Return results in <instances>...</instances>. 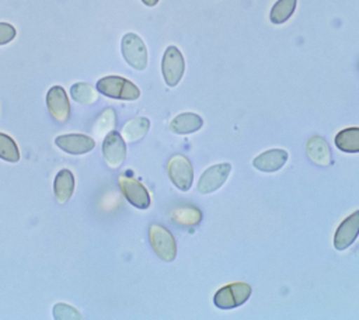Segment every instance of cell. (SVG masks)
I'll use <instances>...</instances> for the list:
<instances>
[{
	"mask_svg": "<svg viewBox=\"0 0 359 320\" xmlns=\"http://www.w3.org/2000/svg\"><path fill=\"white\" fill-rule=\"evenodd\" d=\"M171 182L181 191H188L194 181V168L184 154H174L167 164Z\"/></svg>",
	"mask_w": 359,
	"mask_h": 320,
	"instance_id": "6",
	"label": "cell"
},
{
	"mask_svg": "<svg viewBox=\"0 0 359 320\" xmlns=\"http://www.w3.org/2000/svg\"><path fill=\"white\" fill-rule=\"evenodd\" d=\"M55 145L63 152H66L67 154H73V156L88 153L95 147L94 139L83 133H67V135L56 136Z\"/></svg>",
	"mask_w": 359,
	"mask_h": 320,
	"instance_id": "11",
	"label": "cell"
},
{
	"mask_svg": "<svg viewBox=\"0 0 359 320\" xmlns=\"http://www.w3.org/2000/svg\"><path fill=\"white\" fill-rule=\"evenodd\" d=\"M115 124H116L115 111H114L112 108H107V109L100 115V118L97 119L95 126H94V131H95V133H98V135L105 133V132H111V131H114Z\"/></svg>",
	"mask_w": 359,
	"mask_h": 320,
	"instance_id": "23",
	"label": "cell"
},
{
	"mask_svg": "<svg viewBox=\"0 0 359 320\" xmlns=\"http://www.w3.org/2000/svg\"><path fill=\"white\" fill-rule=\"evenodd\" d=\"M231 171L230 163H219L206 168L198 181V191L201 194H210L219 189L227 180Z\"/></svg>",
	"mask_w": 359,
	"mask_h": 320,
	"instance_id": "10",
	"label": "cell"
},
{
	"mask_svg": "<svg viewBox=\"0 0 359 320\" xmlns=\"http://www.w3.org/2000/svg\"><path fill=\"white\" fill-rule=\"evenodd\" d=\"M287 152L283 149H271L266 152H262L252 160V166L265 173H273L280 170L285 163L287 161Z\"/></svg>",
	"mask_w": 359,
	"mask_h": 320,
	"instance_id": "13",
	"label": "cell"
},
{
	"mask_svg": "<svg viewBox=\"0 0 359 320\" xmlns=\"http://www.w3.org/2000/svg\"><path fill=\"white\" fill-rule=\"evenodd\" d=\"M296 4H297V0H278L271 8V14H269L271 22L283 24L294 13Z\"/></svg>",
	"mask_w": 359,
	"mask_h": 320,
	"instance_id": "20",
	"label": "cell"
},
{
	"mask_svg": "<svg viewBox=\"0 0 359 320\" xmlns=\"http://www.w3.org/2000/svg\"><path fill=\"white\" fill-rule=\"evenodd\" d=\"M335 146L345 153H359V128H346L335 135Z\"/></svg>",
	"mask_w": 359,
	"mask_h": 320,
	"instance_id": "18",
	"label": "cell"
},
{
	"mask_svg": "<svg viewBox=\"0 0 359 320\" xmlns=\"http://www.w3.org/2000/svg\"><path fill=\"white\" fill-rule=\"evenodd\" d=\"M102 157L108 167L118 168L126 157V143L119 132L111 131L102 140Z\"/></svg>",
	"mask_w": 359,
	"mask_h": 320,
	"instance_id": "7",
	"label": "cell"
},
{
	"mask_svg": "<svg viewBox=\"0 0 359 320\" xmlns=\"http://www.w3.org/2000/svg\"><path fill=\"white\" fill-rule=\"evenodd\" d=\"M95 88L102 95L114 100L135 101L140 97L139 87L122 76H104L97 81Z\"/></svg>",
	"mask_w": 359,
	"mask_h": 320,
	"instance_id": "1",
	"label": "cell"
},
{
	"mask_svg": "<svg viewBox=\"0 0 359 320\" xmlns=\"http://www.w3.org/2000/svg\"><path fill=\"white\" fill-rule=\"evenodd\" d=\"M46 107L50 116L59 122L65 124L70 116V102L67 93L62 86H52L46 93Z\"/></svg>",
	"mask_w": 359,
	"mask_h": 320,
	"instance_id": "9",
	"label": "cell"
},
{
	"mask_svg": "<svg viewBox=\"0 0 359 320\" xmlns=\"http://www.w3.org/2000/svg\"><path fill=\"white\" fill-rule=\"evenodd\" d=\"M72 98L83 105H90L97 101V88L86 81H77L70 87Z\"/></svg>",
	"mask_w": 359,
	"mask_h": 320,
	"instance_id": "19",
	"label": "cell"
},
{
	"mask_svg": "<svg viewBox=\"0 0 359 320\" xmlns=\"http://www.w3.org/2000/svg\"><path fill=\"white\" fill-rule=\"evenodd\" d=\"M150 128V121L146 116H136L129 119L123 128H122V138L125 142L129 143H135L137 140H140L142 138H144V135L149 132Z\"/></svg>",
	"mask_w": 359,
	"mask_h": 320,
	"instance_id": "17",
	"label": "cell"
},
{
	"mask_svg": "<svg viewBox=\"0 0 359 320\" xmlns=\"http://www.w3.org/2000/svg\"><path fill=\"white\" fill-rule=\"evenodd\" d=\"M74 191V175L70 170H60L53 181V194L59 204H66Z\"/></svg>",
	"mask_w": 359,
	"mask_h": 320,
	"instance_id": "15",
	"label": "cell"
},
{
	"mask_svg": "<svg viewBox=\"0 0 359 320\" xmlns=\"http://www.w3.org/2000/svg\"><path fill=\"white\" fill-rule=\"evenodd\" d=\"M149 240L150 244L154 250V253L163 260V261H172L177 255V244L174 240V236L171 234V232L158 225V223H153L149 227Z\"/></svg>",
	"mask_w": 359,
	"mask_h": 320,
	"instance_id": "4",
	"label": "cell"
},
{
	"mask_svg": "<svg viewBox=\"0 0 359 320\" xmlns=\"http://www.w3.org/2000/svg\"><path fill=\"white\" fill-rule=\"evenodd\" d=\"M53 317L63 320V319H81V314L72 306L65 303H57L53 306Z\"/></svg>",
	"mask_w": 359,
	"mask_h": 320,
	"instance_id": "24",
	"label": "cell"
},
{
	"mask_svg": "<svg viewBox=\"0 0 359 320\" xmlns=\"http://www.w3.org/2000/svg\"><path fill=\"white\" fill-rule=\"evenodd\" d=\"M0 159L10 163L20 160V150L15 140L3 132H0Z\"/></svg>",
	"mask_w": 359,
	"mask_h": 320,
	"instance_id": "22",
	"label": "cell"
},
{
	"mask_svg": "<svg viewBox=\"0 0 359 320\" xmlns=\"http://www.w3.org/2000/svg\"><path fill=\"white\" fill-rule=\"evenodd\" d=\"M121 51L123 59L130 67L136 70H144L147 67V48L137 34H125L121 41Z\"/></svg>",
	"mask_w": 359,
	"mask_h": 320,
	"instance_id": "3",
	"label": "cell"
},
{
	"mask_svg": "<svg viewBox=\"0 0 359 320\" xmlns=\"http://www.w3.org/2000/svg\"><path fill=\"white\" fill-rule=\"evenodd\" d=\"M359 234V211L349 215L344 222L338 226L334 236V247L339 251L346 250L353 244Z\"/></svg>",
	"mask_w": 359,
	"mask_h": 320,
	"instance_id": "12",
	"label": "cell"
},
{
	"mask_svg": "<svg viewBox=\"0 0 359 320\" xmlns=\"http://www.w3.org/2000/svg\"><path fill=\"white\" fill-rule=\"evenodd\" d=\"M306 153L314 164L321 167H328L332 161L331 149L325 142V139L321 136H313L307 140Z\"/></svg>",
	"mask_w": 359,
	"mask_h": 320,
	"instance_id": "14",
	"label": "cell"
},
{
	"mask_svg": "<svg viewBox=\"0 0 359 320\" xmlns=\"http://www.w3.org/2000/svg\"><path fill=\"white\" fill-rule=\"evenodd\" d=\"M118 184L123 196L128 199L130 205H133L137 209H147L150 206L149 191L137 180L121 174L118 178Z\"/></svg>",
	"mask_w": 359,
	"mask_h": 320,
	"instance_id": "8",
	"label": "cell"
},
{
	"mask_svg": "<svg viewBox=\"0 0 359 320\" xmlns=\"http://www.w3.org/2000/svg\"><path fill=\"white\" fill-rule=\"evenodd\" d=\"M15 35H17V31L11 24L0 21V45H6L11 42L15 38Z\"/></svg>",
	"mask_w": 359,
	"mask_h": 320,
	"instance_id": "25",
	"label": "cell"
},
{
	"mask_svg": "<svg viewBox=\"0 0 359 320\" xmlns=\"http://www.w3.org/2000/svg\"><path fill=\"white\" fill-rule=\"evenodd\" d=\"M251 286L245 282H233L229 284L223 288H220L215 296H213V303L219 309H234L241 306L248 300L251 296Z\"/></svg>",
	"mask_w": 359,
	"mask_h": 320,
	"instance_id": "2",
	"label": "cell"
},
{
	"mask_svg": "<svg viewBox=\"0 0 359 320\" xmlns=\"http://www.w3.org/2000/svg\"><path fill=\"white\" fill-rule=\"evenodd\" d=\"M203 121L198 114L194 112H182L177 115L171 124H170V131L177 133V135H189L201 129Z\"/></svg>",
	"mask_w": 359,
	"mask_h": 320,
	"instance_id": "16",
	"label": "cell"
},
{
	"mask_svg": "<svg viewBox=\"0 0 359 320\" xmlns=\"http://www.w3.org/2000/svg\"><path fill=\"white\" fill-rule=\"evenodd\" d=\"M142 3L146 4L147 7H153V6H156L158 3V0H142Z\"/></svg>",
	"mask_w": 359,
	"mask_h": 320,
	"instance_id": "26",
	"label": "cell"
},
{
	"mask_svg": "<svg viewBox=\"0 0 359 320\" xmlns=\"http://www.w3.org/2000/svg\"><path fill=\"white\" fill-rule=\"evenodd\" d=\"M171 218L181 226H192L198 225L202 219V213L195 206H182L172 211Z\"/></svg>",
	"mask_w": 359,
	"mask_h": 320,
	"instance_id": "21",
	"label": "cell"
},
{
	"mask_svg": "<svg viewBox=\"0 0 359 320\" xmlns=\"http://www.w3.org/2000/svg\"><path fill=\"white\" fill-rule=\"evenodd\" d=\"M185 72V60L177 46H168L163 55L161 73L167 86L174 87L180 83Z\"/></svg>",
	"mask_w": 359,
	"mask_h": 320,
	"instance_id": "5",
	"label": "cell"
}]
</instances>
